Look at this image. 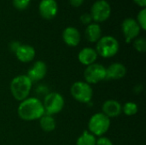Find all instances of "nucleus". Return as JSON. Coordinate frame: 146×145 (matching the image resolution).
<instances>
[{
    "label": "nucleus",
    "mask_w": 146,
    "mask_h": 145,
    "mask_svg": "<svg viewBox=\"0 0 146 145\" xmlns=\"http://www.w3.org/2000/svg\"><path fill=\"white\" fill-rule=\"evenodd\" d=\"M19 117L25 121L39 120L44 114L43 103L37 97H27L21 101L17 109Z\"/></svg>",
    "instance_id": "obj_1"
},
{
    "label": "nucleus",
    "mask_w": 146,
    "mask_h": 145,
    "mask_svg": "<svg viewBox=\"0 0 146 145\" xmlns=\"http://www.w3.org/2000/svg\"><path fill=\"white\" fill-rule=\"evenodd\" d=\"M32 88L33 82L26 74L15 76L9 84V90L13 97L19 102L29 97Z\"/></svg>",
    "instance_id": "obj_2"
},
{
    "label": "nucleus",
    "mask_w": 146,
    "mask_h": 145,
    "mask_svg": "<svg viewBox=\"0 0 146 145\" xmlns=\"http://www.w3.org/2000/svg\"><path fill=\"white\" fill-rule=\"evenodd\" d=\"M96 51L98 56L103 58H111L115 56L120 50V44L118 40L110 35L101 37L97 42Z\"/></svg>",
    "instance_id": "obj_3"
},
{
    "label": "nucleus",
    "mask_w": 146,
    "mask_h": 145,
    "mask_svg": "<svg viewBox=\"0 0 146 145\" xmlns=\"http://www.w3.org/2000/svg\"><path fill=\"white\" fill-rule=\"evenodd\" d=\"M111 125L110 119L105 115L101 113H96L91 116L88 121V132L97 137L104 136L110 129Z\"/></svg>",
    "instance_id": "obj_4"
},
{
    "label": "nucleus",
    "mask_w": 146,
    "mask_h": 145,
    "mask_svg": "<svg viewBox=\"0 0 146 145\" xmlns=\"http://www.w3.org/2000/svg\"><path fill=\"white\" fill-rule=\"evenodd\" d=\"M70 94L77 102L88 103L92 99L93 90L92 85L86 81H76L70 87Z\"/></svg>",
    "instance_id": "obj_5"
},
{
    "label": "nucleus",
    "mask_w": 146,
    "mask_h": 145,
    "mask_svg": "<svg viewBox=\"0 0 146 145\" xmlns=\"http://www.w3.org/2000/svg\"><path fill=\"white\" fill-rule=\"evenodd\" d=\"M42 103L45 114L52 116L62 112L65 105L63 97L60 93L55 91L46 94Z\"/></svg>",
    "instance_id": "obj_6"
},
{
    "label": "nucleus",
    "mask_w": 146,
    "mask_h": 145,
    "mask_svg": "<svg viewBox=\"0 0 146 145\" xmlns=\"http://www.w3.org/2000/svg\"><path fill=\"white\" fill-rule=\"evenodd\" d=\"M84 79L89 85L98 84L106 79V68L99 63H93L86 68Z\"/></svg>",
    "instance_id": "obj_7"
},
{
    "label": "nucleus",
    "mask_w": 146,
    "mask_h": 145,
    "mask_svg": "<svg viewBox=\"0 0 146 145\" xmlns=\"http://www.w3.org/2000/svg\"><path fill=\"white\" fill-rule=\"evenodd\" d=\"M90 14L96 23L106 21L110 17L111 6L106 0H98L92 4Z\"/></svg>",
    "instance_id": "obj_8"
},
{
    "label": "nucleus",
    "mask_w": 146,
    "mask_h": 145,
    "mask_svg": "<svg viewBox=\"0 0 146 145\" xmlns=\"http://www.w3.org/2000/svg\"><path fill=\"white\" fill-rule=\"evenodd\" d=\"M121 31L125 38L126 43L130 44L133 40H134L139 36L141 28L135 19L129 17V18H126L122 21Z\"/></svg>",
    "instance_id": "obj_9"
},
{
    "label": "nucleus",
    "mask_w": 146,
    "mask_h": 145,
    "mask_svg": "<svg viewBox=\"0 0 146 145\" xmlns=\"http://www.w3.org/2000/svg\"><path fill=\"white\" fill-rule=\"evenodd\" d=\"M47 73V65L43 61H36L28 68L27 76L33 82H38L42 80Z\"/></svg>",
    "instance_id": "obj_10"
},
{
    "label": "nucleus",
    "mask_w": 146,
    "mask_h": 145,
    "mask_svg": "<svg viewBox=\"0 0 146 145\" xmlns=\"http://www.w3.org/2000/svg\"><path fill=\"white\" fill-rule=\"evenodd\" d=\"M38 11L44 19L51 20L57 15V2L56 0H41L38 4Z\"/></svg>",
    "instance_id": "obj_11"
},
{
    "label": "nucleus",
    "mask_w": 146,
    "mask_h": 145,
    "mask_svg": "<svg viewBox=\"0 0 146 145\" xmlns=\"http://www.w3.org/2000/svg\"><path fill=\"white\" fill-rule=\"evenodd\" d=\"M122 105L115 99L106 100L102 105V113L110 119L118 117L122 113Z\"/></svg>",
    "instance_id": "obj_12"
},
{
    "label": "nucleus",
    "mask_w": 146,
    "mask_h": 145,
    "mask_svg": "<svg viewBox=\"0 0 146 145\" xmlns=\"http://www.w3.org/2000/svg\"><path fill=\"white\" fill-rule=\"evenodd\" d=\"M62 40L68 46L76 47L81 40L80 32L74 26H68L62 32Z\"/></svg>",
    "instance_id": "obj_13"
},
{
    "label": "nucleus",
    "mask_w": 146,
    "mask_h": 145,
    "mask_svg": "<svg viewBox=\"0 0 146 145\" xmlns=\"http://www.w3.org/2000/svg\"><path fill=\"white\" fill-rule=\"evenodd\" d=\"M16 58L23 63H28L33 61L36 56L35 49L29 44H21L15 52Z\"/></svg>",
    "instance_id": "obj_14"
},
{
    "label": "nucleus",
    "mask_w": 146,
    "mask_h": 145,
    "mask_svg": "<svg viewBox=\"0 0 146 145\" xmlns=\"http://www.w3.org/2000/svg\"><path fill=\"white\" fill-rule=\"evenodd\" d=\"M127 74V68L121 62H115L106 68V79L117 80L124 78Z\"/></svg>",
    "instance_id": "obj_15"
},
{
    "label": "nucleus",
    "mask_w": 146,
    "mask_h": 145,
    "mask_svg": "<svg viewBox=\"0 0 146 145\" xmlns=\"http://www.w3.org/2000/svg\"><path fill=\"white\" fill-rule=\"evenodd\" d=\"M98 57V55L96 50L92 47H85L81 49L78 54L79 62L86 67L95 63Z\"/></svg>",
    "instance_id": "obj_16"
},
{
    "label": "nucleus",
    "mask_w": 146,
    "mask_h": 145,
    "mask_svg": "<svg viewBox=\"0 0 146 145\" xmlns=\"http://www.w3.org/2000/svg\"><path fill=\"white\" fill-rule=\"evenodd\" d=\"M85 36L90 43H97L102 37V29L98 23L92 22L86 26L85 30Z\"/></svg>",
    "instance_id": "obj_17"
},
{
    "label": "nucleus",
    "mask_w": 146,
    "mask_h": 145,
    "mask_svg": "<svg viewBox=\"0 0 146 145\" xmlns=\"http://www.w3.org/2000/svg\"><path fill=\"white\" fill-rule=\"evenodd\" d=\"M39 126L41 129L45 132H51L56 127V120L52 115L44 114L39 120Z\"/></svg>",
    "instance_id": "obj_18"
},
{
    "label": "nucleus",
    "mask_w": 146,
    "mask_h": 145,
    "mask_svg": "<svg viewBox=\"0 0 146 145\" xmlns=\"http://www.w3.org/2000/svg\"><path fill=\"white\" fill-rule=\"evenodd\" d=\"M96 141L97 138L87 130H86L78 138L76 145H96Z\"/></svg>",
    "instance_id": "obj_19"
},
{
    "label": "nucleus",
    "mask_w": 146,
    "mask_h": 145,
    "mask_svg": "<svg viewBox=\"0 0 146 145\" xmlns=\"http://www.w3.org/2000/svg\"><path fill=\"white\" fill-rule=\"evenodd\" d=\"M122 113L127 116H133L139 111V107L136 103L134 102H127L122 106Z\"/></svg>",
    "instance_id": "obj_20"
},
{
    "label": "nucleus",
    "mask_w": 146,
    "mask_h": 145,
    "mask_svg": "<svg viewBox=\"0 0 146 145\" xmlns=\"http://www.w3.org/2000/svg\"><path fill=\"white\" fill-rule=\"evenodd\" d=\"M133 47L134 49L139 52L144 53L146 50V40L143 37H138L133 40Z\"/></svg>",
    "instance_id": "obj_21"
},
{
    "label": "nucleus",
    "mask_w": 146,
    "mask_h": 145,
    "mask_svg": "<svg viewBox=\"0 0 146 145\" xmlns=\"http://www.w3.org/2000/svg\"><path fill=\"white\" fill-rule=\"evenodd\" d=\"M136 21L140 26L141 30L145 31L146 29V9H141V10L137 15Z\"/></svg>",
    "instance_id": "obj_22"
},
{
    "label": "nucleus",
    "mask_w": 146,
    "mask_h": 145,
    "mask_svg": "<svg viewBox=\"0 0 146 145\" xmlns=\"http://www.w3.org/2000/svg\"><path fill=\"white\" fill-rule=\"evenodd\" d=\"M12 1H13L14 7L19 10L26 9L31 3V0H12Z\"/></svg>",
    "instance_id": "obj_23"
},
{
    "label": "nucleus",
    "mask_w": 146,
    "mask_h": 145,
    "mask_svg": "<svg viewBox=\"0 0 146 145\" xmlns=\"http://www.w3.org/2000/svg\"><path fill=\"white\" fill-rule=\"evenodd\" d=\"M80 21L83 25L87 26V25H89V24H91L92 22V17L90 13H84V14H82L80 15Z\"/></svg>",
    "instance_id": "obj_24"
},
{
    "label": "nucleus",
    "mask_w": 146,
    "mask_h": 145,
    "mask_svg": "<svg viewBox=\"0 0 146 145\" xmlns=\"http://www.w3.org/2000/svg\"><path fill=\"white\" fill-rule=\"evenodd\" d=\"M96 145H114L113 142L107 137L102 136L99 137L98 138H97L96 141Z\"/></svg>",
    "instance_id": "obj_25"
},
{
    "label": "nucleus",
    "mask_w": 146,
    "mask_h": 145,
    "mask_svg": "<svg viewBox=\"0 0 146 145\" xmlns=\"http://www.w3.org/2000/svg\"><path fill=\"white\" fill-rule=\"evenodd\" d=\"M21 44L19 42V41H12V42H10L9 43V49H10V50L12 51V52H15L16 51V50L20 47V45H21Z\"/></svg>",
    "instance_id": "obj_26"
},
{
    "label": "nucleus",
    "mask_w": 146,
    "mask_h": 145,
    "mask_svg": "<svg viewBox=\"0 0 146 145\" xmlns=\"http://www.w3.org/2000/svg\"><path fill=\"white\" fill-rule=\"evenodd\" d=\"M84 1L85 0H69V3L73 7L78 8V7H80L84 3Z\"/></svg>",
    "instance_id": "obj_27"
},
{
    "label": "nucleus",
    "mask_w": 146,
    "mask_h": 145,
    "mask_svg": "<svg viewBox=\"0 0 146 145\" xmlns=\"http://www.w3.org/2000/svg\"><path fill=\"white\" fill-rule=\"evenodd\" d=\"M133 1L138 6H139L142 9H145L146 7V0H133Z\"/></svg>",
    "instance_id": "obj_28"
}]
</instances>
